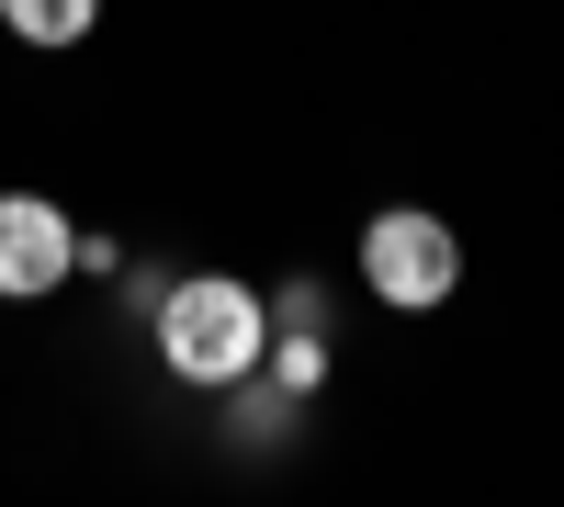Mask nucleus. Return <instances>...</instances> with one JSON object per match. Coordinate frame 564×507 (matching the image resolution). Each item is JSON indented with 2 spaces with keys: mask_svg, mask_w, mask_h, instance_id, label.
<instances>
[{
  "mask_svg": "<svg viewBox=\"0 0 564 507\" xmlns=\"http://www.w3.org/2000/svg\"><path fill=\"white\" fill-rule=\"evenodd\" d=\"M159 350H170V373H181V384H238V373H260L271 316H260V294H249V283L204 271V283L159 294Z\"/></svg>",
  "mask_w": 564,
  "mask_h": 507,
  "instance_id": "obj_1",
  "label": "nucleus"
},
{
  "mask_svg": "<svg viewBox=\"0 0 564 507\" xmlns=\"http://www.w3.org/2000/svg\"><path fill=\"white\" fill-rule=\"evenodd\" d=\"M361 283L384 294V305H406V316H417V305H452V283H463L452 225H441V214H406V203L372 214V225H361Z\"/></svg>",
  "mask_w": 564,
  "mask_h": 507,
  "instance_id": "obj_2",
  "label": "nucleus"
},
{
  "mask_svg": "<svg viewBox=\"0 0 564 507\" xmlns=\"http://www.w3.org/2000/svg\"><path fill=\"white\" fill-rule=\"evenodd\" d=\"M79 271V225L45 192H0V294H57Z\"/></svg>",
  "mask_w": 564,
  "mask_h": 507,
  "instance_id": "obj_3",
  "label": "nucleus"
},
{
  "mask_svg": "<svg viewBox=\"0 0 564 507\" xmlns=\"http://www.w3.org/2000/svg\"><path fill=\"white\" fill-rule=\"evenodd\" d=\"M0 23H12L23 45H79L90 23H102V0H0Z\"/></svg>",
  "mask_w": 564,
  "mask_h": 507,
  "instance_id": "obj_4",
  "label": "nucleus"
}]
</instances>
